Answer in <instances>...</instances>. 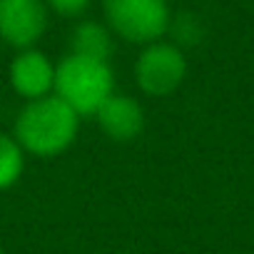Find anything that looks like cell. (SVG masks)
<instances>
[{"label":"cell","instance_id":"1","mask_svg":"<svg viewBox=\"0 0 254 254\" xmlns=\"http://www.w3.org/2000/svg\"><path fill=\"white\" fill-rule=\"evenodd\" d=\"M80 115L58 95L30 100L15 122V140L25 152L53 157L65 152L77 135Z\"/></svg>","mask_w":254,"mask_h":254},{"label":"cell","instance_id":"2","mask_svg":"<svg viewBox=\"0 0 254 254\" xmlns=\"http://www.w3.org/2000/svg\"><path fill=\"white\" fill-rule=\"evenodd\" d=\"M55 95L67 102L80 117L97 115V110L115 95V75L105 60L67 55L55 67Z\"/></svg>","mask_w":254,"mask_h":254},{"label":"cell","instance_id":"3","mask_svg":"<svg viewBox=\"0 0 254 254\" xmlns=\"http://www.w3.org/2000/svg\"><path fill=\"white\" fill-rule=\"evenodd\" d=\"M110 28L130 43H157L170 28L167 0H105Z\"/></svg>","mask_w":254,"mask_h":254},{"label":"cell","instance_id":"4","mask_svg":"<svg viewBox=\"0 0 254 254\" xmlns=\"http://www.w3.org/2000/svg\"><path fill=\"white\" fill-rule=\"evenodd\" d=\"M187 72L185 53L172 43H150L135 63V80L142 92L162 97L175 92Z\"/></svg>","mask_w":254,"mask_h":254},{"label":"cell","instance_id":"5","mask_svg":"<svg viewBox=\"0 0 254 254\" xmlns=\"http://www.w3.org/2000/svg\"><path fill=\"white\" fill-rule=\"evenodd\" d=\"M48 28L45 0H0V38L18 50L33 48Z\"/></svg>","mask_w":254,"mask_h":254},{"label":"cell","instance_id":"6","mask_svg":"<svg viewBox=\"0 0 254 254\" xmlns=\"http://www.w3.org/2000/svg\"><path fill=\"white\" fill-rule=\"evenodd\" d=\"M10 85L28 102L48 97L55 90V65L33 48L20 50L10 65Z\"/></svg>","mask_w":254,"mask_h":254},{"label":"cell","instance_id":"7","mask_svg":"<svg viewBox=\"0 0 254 254\" xmlns=\"http://www.w3.org/2000/svg\"><path fill=\"white\" fill-rule=\"evenodd\" d=\"M95 117L105 130V135L117 142L135 140L145 127V110L130 95H110Z\"/></svg>","mask_w":254,"mask_h":254},{"label":"cell","instance_id":"8","mask_svg":"<svg viewBox=\"0 0 254 254\" xmlns=\"http://www.w3.org/2000/svg\"><path fill=\"white\" fill-rule=\"evenodd\" d=\"M70 48H72V55H82V58H92V60H110V53H112V35L105 25L100 23H80L75 30H72V38H70Z\"/></svg>","mask_w":254,"mask_h":254},{"label":"cell","instance_id":"9","mask_svg":"<svg viewBox=\"0 0 254 254\" xmlns=\"http://www.w3.org/2000/svg\"><path fill=\"white\" fill-rule=\"evenodd\" d=\"M25 167V150L10 135H0V190L13 187Z\"/></svg>","mask_w":254,"mask_h":254},{"label":"cell","instance_id":"10","mask_svg":"<svg viewBox=\"0 0 254 254\" xmlns=\"http://www.w3.org/2000/svg\"><path fill=\"white\" fill-rule=\"evenodd\" d=\"M175 33H177V40H180V43H197L202 28H199V23H197L192 15L185 13V15H180V20L175 23Z\"/></svg>","mask_w":254,"mask_h":254},{"label":"cell","instance_id":"11","mask_svg":"<svg viewBox=\"0 0 254 254\" xmlns=\"http://www.w3.org/2000/svg\"><path fill=\"white\" fill-rule=\"evenodd\" d=\"M45 3L53 10L63 13V15H77V13H82L90 5V0H45Z\"/></svg>","mask_w":254,"mask_h":254},{"label":"cell","instance_id":"12","mask_svg":"<svg viewBox=\"0 0 254 254\" xmlns=\"http://www.w3.org/2000/svg\"><path fill=\"white\" fill-rule=\"evenodd\" d=\"M0 254H3V249H0Z\"/></svg>","mask_w":254,"mask_h":254}]
</instances>
